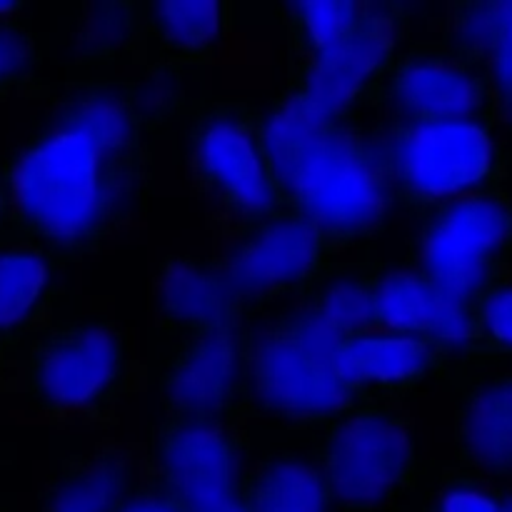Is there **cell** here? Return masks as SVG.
I'll return each mask as SVG.
<instances>
[{
    "label": "cell",
    "instance_id": "obj_1",
    "mask_svg": "<svg viewBox=\"0 0 512 512\" xmlns=\"http://www.w3.org/2000/svg\"><path fill=\"white\" fill-rule=\"evenodd\" d=\"M150 125L133 78H68L0 158L18 245L60 270L100 253L153 193Z\"/></svg>",
    "mask_w": 512,
    "mask_h": 512
},
{
    "label": "cell",
    "instance_id": "obj_2",
    "mask_svg": "<svg viewBox=\"0 0 512 512\" xmlns=\"http://www.w3.org/2000/svg\"><path fill=\"white\" fill-rule=\"evenodd\" d=\"M265 148L290 210L348 250L383 233L395 210L383 135L368 115H318L280 90L263 110Z\"/></svg>",
    "mask_w": 512,
    "mask_h": 512
},
{
    "label": "cell",
    "instance_id": "obj_3",
    "mask_svg": "<svg viewBox=\"0 0 512 512\" xmlns=\"http://www.w3.org/2000/svg\"><path fill=\"white\" fill-rule=\"evenodd\" d=\"M13 373L25 410L60 430H113L125 400L148 383L133 330L110 315H53L18 350Z\"/></svg>",
    "mask_w": 512,
    "mask_h": 512
},
{
    "label": "cell",
    "instance_id": "obj_4",
    "mask_svg": "<svg viewBox=\"0 0 512 512\" xmlns=\"http://www.w3.org/2000/svg\"><path fill=\"white\" fill-rule=\"evenodd\" d=\"M188 183L220 245L288 210L265 148L263 108L245 98L198 95L175 118Z\"/></svg>",
    "mask_w": 512,
    "mask_h": 512
},
{
    "label": "cell",
    "instance_id": "obj_5",
    "mask_svg": "<svg viewBox=\"0 0 512 512\" xmlns=\"http://www.w3.org/2000/svg\"><path fill=\"white\" fill-rule=\"evenodd\" d=\"M395 208L410 218L470 198L508 190L510 148L485 123H378Z\"/></svg>",
    "mask_w": 512,
    "mask_h": 512
},
{
    "label": "cell",
    "instance_id": "obj_6",
    "mask_svg": "<svg viewBox=\"0 0 512 512\" xmlns=\"http://www.w3.org/2000/svg\"><path fill=\"white\" fill-rule=\"evenodd\" d=\"M313 438L335 510L403 512L425 458L415 420L400 405H353Z\"/></svg>",
    "mask_w": 512,
    "mask_h": 512
},
{
    "label": "cell",
    "instance_id": "obj_7",
    "mask_svg": "<svg viewBox=\"0 0 512 512\" xmlns=\"http://www.w3.org/2000/svg\"><path fill=\"white\" fill-rule=\"evenodd\" d=\"M383 123H485L503 130L510 103L478 63L438 38L405 43L393 55L365 105Z\"/></svg>",
    "mask_w": 512,
    "mask_h": 512
},
{
    "label": "cell",
    "instance_id": "obj_8",
    "mask_svg": "<svg viewBox=\"0 0 512 512\" xmlns=\"http://www.w3.org/2000/svg\"><path fill=\"white\" fill-rule=\"evenodd\" d=\"M250 393L253 420L315 433L360 400L340 383L333 350L270 313L250 325Z\"/></svg>",
    "mask_w": 512,
    "mask_h": 512
},
{
    "label": "cell",
    "instance_id": "obj_9",
    "mask_svg": "<svg viewBox=\"0 0 512 512\" xmlns=\"http://www.w3.org/2000/svg\"><path fill=\"white\" fill-rule=\"evenodd\" d=\"M405 265L460 305L512 273V205L508 190L470 195L418 215Z\"/></svg>",
    "mask_w": 512,
    "mask_h": 512
},
{
    "label": "cell",
    "instance_id": "obj_10",
    "mask_svg": "<svg viewBox=\"0 0 512 512\" xmlns=\"http://www.w3.org/2000/svg\"><path fill=\"white\" fill-rule=\"evenodd\" d=\"M343 255L323 230L288 208L225 243L210 263L240 318L253 323L278 300L298 298Z\"/></svg>",
    "mask_w": 512,
    "mask_h": 512
},
{
    "label": "cell",
    "instance_id": "obj_11",
    "mask_svg": "<svg viewBox=\"0 0 512 512\" xmlns=\"http://www.w3.org/2000/svg\"><path fill=\"white\" fill-rule=\"evenodd\" d=\"M250 325L158 340L155 358L163 420L210 428L253 423Z\"/></svg>",
    "mask_w": 512,
    "mask_h": 512
},
{
    "label": "cell",
    "instance_id": "obj_12",
    "mask_svg": "<svg viewBox=\"0 0 512 512\" xmlns=\"http://www.w3.org/2000/svg\"><path fill=\"white\" fill-rule=\"evenodd\" d=\"M408 25V5L373 0L358 23L308 60L285 68L283 93L318 115H368L370 90L408 40Z\"/></svg>",
    "mask_w": 512,
    "mask_h": 512
},
{
    "label": "cell",
    "instance_id": "obj_13",
    "mask_svg": "<svg viewBox=\"0 0 512 512\" xmlns=\"http://www.w3.org/2000/svg\"><path fill=\"white\" fill-rule=\"evenodd\" d=\"M248 425L210 428L163 420L155 430L153 463L185 512H250L245 475Z\"/></svg>",
    "mask_w": 512,
    "mask_h": 512
},
{
    "label": "cell",
    "instance_id": "obj_14",
    "mask_svg": "<svg viewBox=\"0 0 512 512\" xmlns=\"http://www.w3.org/2000/svg\"><path fill=\"white\" fill-rule=\"evenodd\" d=\"M440 385L453 403V465L508 485L512 470V373L508 365L455 360Z\"/></svg>",
    "mask_w": 512,
    "mask_h": 512
},
{
    "label": "cell",
    "instance_id": "obj_15",
    "mask_svg": "<svg viewBox=\"0 0 512 512\" xmlns=\"http://www.w3.org/2000/svg\"><path fill=\"white\" fill-rule=\"evenodd\" d=\"M145 0L55 3L48 33L50 60H63L68 78L118 75L123 65L145 68Z\"/></svg>",
    "mask_w": 512,
    "mask_h": 512
},
{
    "label": "cell",
    "instance_id": "obj_16",
    "mask_svg": "<svg viewBox=\"0 0 512 512\" xmlns=\"http://www.w3.org/2000/svg\"><path fill=\"white\" fill-rule=\"evenodd\" d=\"M145 455L140 443L60 435L50 445L40 512H115L133 490Z\"/></svg>",
    "mask_w": 512,
    "mask_h": 512
},
{
    "label": "cell",
    "instance_id": "obj_17",
    "mask_svg": "<svg viewBox=\"0 0 512 512\" xmlns=\"http://www.w3.org/2000/svg\"><path fill=\"white\" fill-rule=\"evenodd\" d=\"M338 378L360 403L400 405L455 363L445 348L420 335L368 330L333 353Z\"/></svg>",
    "mask_w": 512,
    "mask_h": 512
},
{
    "label": "cell",
    "instance_id": "obj_18",
    "mask_svg": "<svg viewBox=\"0 0 512 512\" xmlns=\"http://www.w3.org/2000/svg\"><path fill=\"white\" fill-rule=\"evenodd\" d=\"M250 465L245 498L250 512H338L328 490L313 433L248 423Z\"/></svg>",
    "mask_w": 512,
    "mask_h": 512
},
{
    "label": "cell",
    "instance_id": "obj_19",
    "mask_svg": "<svg viewBox=\"0 0 512 512\" xmlns=\"http://www.w3.org/2000/svg\"><path fill=\"white\" fill-rule=\"evenodd\" d=\"M373 330H393L428 338L453 360L468 353L470 308L450 300L408 265L375 263Z\"/></svg>",
    "mask_w": 512,
    "mask_h": 512
},
{
    "label": "cell",
    "instance_id": "obj_20",
    "mask_svg": "<svg viewBox=\"0 0 512 512\" xmlns=\"http://www.w3.org/2000/svg\"><path fill=\"white\" fill-rule=\"evenodd\" d=\"M153 313L158 340L250 325L235 310L210 255H168L160 260L153 280Z\"/></svg>",
    "mask_w": 512,
    "mask_h": 512
},
{
    "label": "cell",
    "instance_id": "obj_21",
    "mask_svg": "<svg viewBox=\"0 0 512 512\" xmlns=\"http://www.w3.org/2000/svg\"><path fill=\"white\" fill-rule=\"evenodd\" d=\"M375 263L373 258L338 260L275 313L335 353L343 340L373 330Z\"/></svg>",
    "mask_w": 512,
    "mask_h": 512
},
{
    "label": "cell",
    "instance_id": "obj_22",
    "mask_svg": "<svg viewBox=\"0 0 512 512\" xmlns=\"http://www.w3.org/2000/svg\"><path fill=\"white\" fill-rule=\"evenodd\" d=\"M235 18V5L223 0H145V68L183 73L218 55Z\"/></svg>",
    "mask_w": 512,
    "mask_h": 512
},
{
    "label": "cell",
    "instance_id": "obj_23",
    "mask_svg": "<svg viewBox=\"0 0 512 512\" xmlns=\"http://www.w3.org/2000/svg\"><path fill=\"white\" fill-rule=\"evenodd\" d=\"M60 268L35 245H0V363L10 360L30 335L53 318L60 300Z\"/></svg>",
    "mask_w": 512,
    "mask_h": 512
},
{
    "label": "cell",
    "instance_id": "obj_24",
    "mask_svg": "<svg viewBox=\"0 0 512 512\" xmlns=\"http://www.w3.org/2000/svg\"><path fill=\"white\" fill-rule=\"evenodd\" d=\"M438 40L478 63L493 80L500 98L510 103V0H455V3H448L438 23Z\"/></svg>",
    "mask_w": 512,
    "mask_h": 512
},
{
    "label": "cell",
    "instance_id": "obj_25",
    "mask_svg": "<svg viewBox=\"0 0 512 512\" xmlns=\"http://www.w3.org/2000/svg\"><path fill=\"white\" fill-rule=\"evenodd\" d=\"M403 512H512L508 485L485 480L453 463L423 460Z\"/></svg>",
    "mask_w": 512,
    "mask_h": 512
},
{
    "label": "cell",
    "instance_id": "obj_26",
    "mask_svg": "<svg viewBox=\"0 0 512 512\" xmlns=\"http://www.w3.org/2000/svg\"><path fill=\"white\" fill-rule=\"evenodd\" d=\"M373 0H308L278 5L285 33V68L308 60L340 33L358 23Z\"/></svg>",
    "mask_w": 512,
    "mask_h": 512
},
{
    "label": "cell",
    "instance_id": "obj_27",
    "mask_svg": "<svg viewBox=\"0 0 512 512\" xmlns=\"http://www.w3.org/2000/svg\"><path fill=\"white\" fill-rule=\"evenodd\" d=\"M50 60L48 35L20 18H0V95L13 93L48 98L55 83L43 75Z\"/></svg>",
    "mask_w": 512,
    "mask_h": 512
},
{
    "label": "cell",
    "instance_id": "obj_28",
    "mask_svg": "<svg viewBox=\"0 0 512 512\" xmlns=\"http://www.w3.org/2000/svg\"><path fill=\"white\" fill-rule=\"evenodd\" d=\"M512 273L495 278L470 305V338L463 360L508 365L512 355Z\"/></svg>",
    "mask_w": 512,
    "mask_h": 512
},
{
    "label": "cell",
    "instance_id": "obj_29",
    "mask_svg": "<svg viewBox=\"0 0 512 512\" xmlns=\"http://www.w3.org/2000/svg\"><path fill=\"white\" fill-rule=\"evenodd\" d=\"M115 512H185L183 505L178 503V498L170 493L165 480L160 478L158 468L153 463V455H150V448L133 490H130L128 498L120 503V508Z\"/></svg>",
    "mask_w": 512,
    "mask_h": 512
},
{
    "label": "cell",
    "instance_id": "obj_30",
    "mask_svg": "<svg viewBox=\"0 0 512 512\" xmlns=\"http://www.w3.org/2000/svg\"><path fill=\"white\" fill-rule=\"evenodd\" d=\"M0 245H18L13 233V213H10V200L5 193V185L0 180Z\"/></svg>",
    "mask_w": 512,
    "mask_h": 512
},
{
    "label": "cell",
    "instance_id": "obj_31",
    "mask_svg": "<svg viewBox=\"0 0 512 512\" xmlns=\"http://www.w3.org/2000/svg\"><path fill=\"white\" fill-rule=\"evenodd\" d=\"M0 512H18V508H15V498L0 495Z\"/></svg>",
    "mask_w": 512,
    "mask_h": 512
},
{
    "label": "cell",
    "instance_id": "obj_32",
    "mask_svg": "<svg viewBox=\"0 0 512 512\" xmlns=\"http://www.w3.org/2000/svg\"><path fill=\"white\" fill-rule=\"evenodd\" d=\"M5 393V368L3 363H0V395ZM0 465H3V460H0Z\"/></svg>",
    "mask_w": 512,
    "mask_h": 512
},
{
    "label": "cell",
    "instance_id": "obj_33",
    "mask_svg": "<svg viewBox=\"0 0 512 512\" xmlns=\"http://www.w3.org/2000/svg\"><path fill=\"white\" fill-rule=\"evenodd\" d=\"M3 100H5V98H3V95H0V105H3Z\"/></svg>",
    "mask_w": 512,
    "mask_h": 512
}]
</instances>
